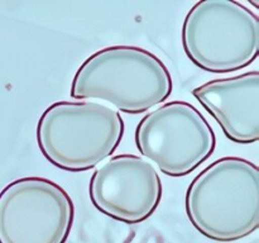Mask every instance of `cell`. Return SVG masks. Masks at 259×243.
<instances>
[{"instance_id": "1", "label": "cell", "mask_w": 259, "mask_h": 243, "mask_svg": "<svg viewBox=\"0 0 259 243\" xmlns=\"http://www.w3.org/2000/svg\"><path fill=\"white\" fill-rule=\"evenodd\" d=\"M172 91L171 72L158 56L138 46L116 45L96 51L81 63L70 95L138 115L166 103Z\"/></svg>"}, {"instance_id": "2", "label": "cell", "mask_w": 259, "mask_h": 243, "mask_svg": "<svg viewBox=\"0 0 259 243\" xmlns=\"http://www.w3.org/2000/svg\"><path fill=\"white\" fill-rule=\"evenodd\" d=\"M190 223L204 237L237 242L259 227V169L254 162L225 156L192 179L185 196Z\"/></svg>"}, {"instance_id": "3", "label": "cell", "mask_w": 259, "mask_h": 243, "mask_svg": "<svg viewBox=\"0 0 259 243\" xmlns=\"http://www.w3.org/2000/svg\"><path fill=\"white\" fill-rule=\"evenodd\" d=\"M124 132L123 116L106 104L60 100L39 116L35 137L51 165L67 172H85L113 156Z\"/></svg>"}, {"instance_id": "4", "label": "cell", "mask_w": 259, "mask_h": 243, "mask_svg": "<svg viewBox=\"0 0 259 243\" xmlns=\"http://www.w3.org/2000/svg\"><path fill=\"white\" fill-rule=\"evenodd\" d=\"M187 58L210 73H230L252 65L259 53V17L235 0H201L182 23Z\"/></svg>"}, {"instance_id": "5", "label": "cell", "mask_w": 259, "mask_h": 243, "mask_svg": "<svg viewBox=\"0 0 259 243\" xmlns=\"http://www.w3.org/2000/svg\"><path fill=\"white\" fill-rule=\"evenodd\" d=\"M134 141L143 158L171 177L194 172L217 148L211 124L185 100L166 101L148 111L137 126Z\"/></svg>"}, {"instance_id": "6", "label": "cell", "mask_w": 259, "mask_h": 243, "mask_svg": "<svg viewBox=\"0 0 259 243\" xmlns=\"http://www.w3.org/2000/svg\"><path fill=\"white\" fill-rule=\"evenodd\" d=\"M73 222L70 194L47 177H20L0 191V243H66Z\"/></svg>"}, {"instance_id": "7", "label": "cell", "mask_w": 259, "mask_h": 243, "mask_svg": "<svg viewBox=\"0 0 259 243\" xmlns=\"http://www.w3.org/2000/svg\"><path fill=\"white\" fill-rule=\"evenodd\" d=\"M163 195L158 170L142 156H111L94 171L89 196L98 212L116 222L134 225L156 213Z\"/></svg>"}, {"instance_id": "8", "label": "cell", "mask_w": 259, "mask_h": 243, "mask_svg": "<svg viewBox=\"0 0 259 243\" xmlns=\"http://www.w3.org/2000/svg\"><path fill=\"white\" fill-rule=\"evenodd\" d=\"M194 98L217 120L230 142L252 144L259 139V72L248 71L215 78L192 90Z\"/></svg>"}]
</instances>
